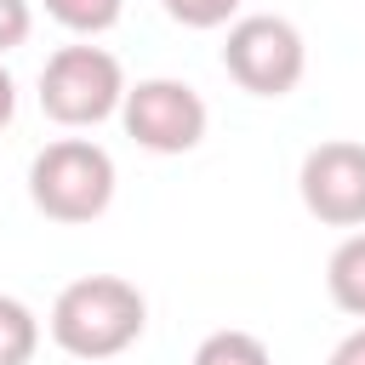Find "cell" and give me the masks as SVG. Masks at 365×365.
I'll return each instance as SVG.
<instances>
[{
  "instance_id": "1",
  "label": "cell",
  "mask_w": 365,
  "mask_h": 365,
  "mask_svg": "<svg viewBox=\"0 0 365 365\" xmlns=\"http://www.w3.org/2000/svg\"><path fill=\"white\" fill-rule=\"evenodd\" d=\"M46 331L68 359H114L148 331V297L120 274H80L57 291Z\"/></svg>"
},
{
  "instance_id": "2",
  "label": "cell",
  "mask_w": 365,
  "mask_h": 365,
  "mask_svg": "<svg viewBox=\"0 0 365 365\" xmlns=\"http://www.w3.org/2000/svg\"><path fill=\"white\" fill-rule=\"evenodd\" d=\"M114 182H120L114 154L103 143H91V137H57L29 160L34 211L51 217V222H68V228L97 222L114 205Z\"/></svg>"
},
{
  "instance_id": "3",
  "label": "cell",
  "mask_w": 365,
  "mask_h": 365,
  "mask_svg": "<svg viewBox=\"0 0 365 365\" xmlns=\"http://www.w3.org/2000/svg\"><path fill=\"white\" fill-rule=\"evenodd\" d=\"M120 97H125V68L108 46H91V40L63 46L40 68V114L51 125H68V131L103 125L120 114Z\"/></svg>"
},
{
  "instance_id": "4",
  "label": "cell",
  "mask_w": 365,
  "mask_h": 365,
  "mask_svg": "<svg viewBox=\"0 0 365 365\" xmlns=\"http://www.w3.org/2000/svg\"><path fill=\"white\" fill-rule=\"evenodd\" d=\"M222 68L251 97H291L302 86V74H308V40H302V29L291 17L251 11V17L228 23Z\"/></svg>"
},
{
  "instance_id": "5",
  "label": "cell",
  "mask_w": 365,
  "mask_h": 365,
  "mask_svg": "<svg viewBox=\"0 0 365 365\" xmlns=\"http://www.w3.org/2000/svg\"><path fill=\"white\" fill-rule=\"evenodd\" d=\"M120 125L137 148L148 154H188L205 143V125H211V108L205 97L188 86V80H171V74H154V80H137L125 86L120 97Z\"/></svg>"
},
{
  "instance_id": "6",
  "label": "cell",
  "mask_w": 365,
  "mask_h": 365,
  "mask_svg": "<svg viewBox=\"0 0 365 365\" xmlns=\"http://www.w3.org/2000/svg\"><path fill=\"white\" fill-rule=\"evenodd\" d=\"M297 194L325 228H365V143H314L297 165Z\"/></svg>"
},
{
  "instance_id": "7",
  "label": "cell",
  "mask_w": 365,
  "mask_h": 365,
  "mask_svg": "<svg viewBox=\"0 0 365 365\" xmlns=\"http://www.w3.org/2000/svg\"><path fill=\"white\" fill-rule=\"evenodd\" d=\"M325 291H331V302H336L348 319H365V228H354V234L331 251V262H325Z\"/></svg>"
},
{
  "instance_id": "8",
  "label": "cell",
  "mask_w": 365,
  "mask_h": 365,
  "mask_svg": "<svg viewBox=\"0 0 365 365\" xmlns=\"http://www.w3.org/2000/svg\"><path fill=\"white\" fill-rule=\"evenodd\" d=\"M40 348V319L23 297L0 291V365H29Z\"/></svg>"
},
{
  "instance_id": "9",
  "label": "cell",
  "mask_w": 365,
  "mask_h": 365,
  "mask_svg": "<svg viewBox=\"0 0 365 365\" xmlns=\"http://www.w3.org/2000/svg\"><path fill=\"white\" fill-rule=\"evenodd\" d=\"M194 365H274L268 342L257 331H211L200 348H194Z\"/></svg>"
},
{
  "instance_id": "10",
  "label": "cell",
  "mask_w": 365,
  "mask_h": 365,
  "mask_svg": "<svg viewBox=\"0 0 365 365\" xmlns=\"http://www.w3.org/2000/svg\"><path fill=\"white\" fill-rule=\"evenodd\" d=\"M46 6V17L57 23V29H68V34H108L114 23H120V11H125V0H40Z\"/></svg>"
},
{
  "instance_id": "11",
  "label": "cell",
  "mask_w": 365,
  "mask_h": 365,
  "mask_svg": "<svg viewBox=\"0 0 365 365\" xmlns=\"http://www.w3.org/2000/svg\"><path fill=\"white\" fill-rule=\"evenodd\" d=\"M160 6L182 29H222V23L240 17V0H160Z\"/></svg>"
},
{
  "instance_id": "12",
  "label": "cell",
  "mask_w": 365,
  "mask_h": 365,
  "mask_svg": "<svg viewBox=\"0 0 365 365\" xmlns=\"http://www.w3.org/2000/svg\"><path fill=\"white\" fill-rule=\"evenodd\" d=\"M29 29H34L29 0H0V57H6V51H17V46L29 40Z\"/></svg>"
},
{
  "instance_id": "13",
  "label": "cell",
  "mask_w": 365,
  "mask_h": 365,
  "mask_svg": "<svg viewBox=\"0 0 365 365\" xmlns=\"http://www.w3.org/2000/svg\"><path fill=\"white\" fill-rule=\"evenodd\" d=\"M325 365H365V325H354L336 348H331V359Z\"/></svg>"
},
{
  "instance_id": "14",
  "label": "cell",
  "mask_w": 365,
  "mask_h": 365,
  "mask_svg": "<svg viewBox=\"0 0 365 365\" xmlns=\"http://www.w3.org/2000/svg\"><path fill=\"white\" fill-rule=\"evenodd\" d=\"M11 114H17V80H11V68L0 63V131L11 125Z\"/></svg>"
}]
</instances>
